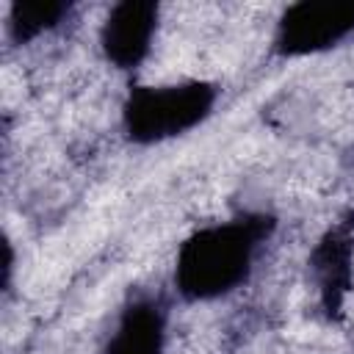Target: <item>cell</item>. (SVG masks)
Here are the masks:
<instances>
[{
  "instance_id": "cell-1",
  "label": "cell",
  "mask_w": 354,
  "mask_h": 354,
  "mask_svg": "<svg viewBox=\"0 0 354 354\" xmlns=\"http://www.w3.org/2000/svg\"><path fill=\"white\" fill-rule=\"evenodd\" d=\"M268 232L271 221L266 216H238L196 230L177 252V290L191 301L232 293L252 274Z\"/></svg>"
},
{
  "instance_id": "cell-2",
  "label": "cell",
  "mask_w": 354,
  "mask_h": 354,
  "mask_svg": "<svg viewBox=\"0 0 354 354\" xmlns=\"http://www.w3.org/2000/svg\"><path fill=\"white\" fill-rule=\"evenodd\" d=\"M216 105V88L202 80L169 86H138L130 91L122 122L133 141L158 144L202 124Z\"/></svg>"
},
{
  "instance_id": "cell-3",
  "label": "cell",
  "mask_w": 354,
  "mask_h": 354,
  "mask_svg": "<svg viewBox=\"0 0 354 354\" xmlns=\"http://www.w3.org/2000/svg\"><path fill=\"white\" fill-rule=\"evenodd\" d=\"M354 33V3H296L279 17L274 44L282 55H315Z\"/></svg>"
},
{
  "instance_id": "cell-4",
  "label": "cell",
  "mask_w": 354,
  "mask_h": 354,
  "mask_svg": "<svg viewBox=\"0 0 354 354\" xmlns=\"http://www.w3.org/2000/svg\"><path fill=\"white\" fill-rule=\"evenodd\" d=\"M160 8L147 0L116 3L100 30V47L116 69H136L152 50Z\"/></svg>"
},
{
  "instance_id": "cell-5",
  "label": "cell",
  "mask_w": 354,
  "mask_h": 354,
  "mask_svg": "<svg viewBox=\"0 0 354 354\" xmlns=\"http://www.w3.org/2000/svg\"><path fill=\"white\" fill-rule=\"evenodd\" d=\"M166 346V313L155 299H133L105 346V354H163Z\"/></svg>"
},
{
  "instance_id": "cell-6",
  "label": "cell",
  "mask_w": 354,
  "mask_h": 354,
  "mask_svg": "<svg viewBox=\"0 0 354 354\" xmlns=\"http://www.w3.org/2000/svg\"><path fill=\"white\" fill-rule=\"evenodd\" d=\"M66 14H69V6H64V3H17L11 8L8 30L22 44V41L36 39L39 33H47L55 25H61V19Z\"/></svg>"
},
{
  "instance_id": "cell-7",
  "label": "cell",
  "mask_w": 354,
  "mask_h": 354,
  "mask_svg": "<svg viewBox=\"0 0 354 354\" xmlns=\"http://www.w3.org/2000/svg\"><path fill=\"white\" fill-rule=\"evenodd\" d=\"M348 246L346 241H340L337 235L326 238L324 246L315 252V271L321 279V288L326 290V299L335 301L337 290H343L346 277H348Z\"/></svg>"
}]
</instances>
